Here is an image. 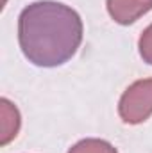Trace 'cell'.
<instances>
[{
  "label": "cell",
  "instance_id": "1",
  "mask_svg": "<svg viewBox=\"0 0 152 153\" xmlns=\"http://www.w3.org/2000/svg\"><path fill=\"white\" fill-rule=\"evenodd\" d=\"M82 20L75 9L54 0L29 4L18 18V41L29 62L56 68L75 55L82 41Z\"/></svg>",
  "mask_w": 152,
  "mask_h": 153
},
{
  "label": "cell",
  "instance_id": "5",
  "mask_svg": "<svg viewBox=\"0 0 152 153\" xmlns=\"http://www.w3.org/2000/svg\"><path fill=\"white\" fill-rule=\"evenodd\" d=\"M68 153H118L111 143L104 139H82Z\"/></svg>",
  "mask_w": 152,
  "mask_h": 153
},
{
  "label": "cell",
  "instance_id": "4",
  "mask_svg": "<svg viewBox=\"0 0 152 153\" xmlns=\"http://www.w3.org/2000/svg\"><path fill=\"white\" fill-rule=\"evenodd\" d=\"M20 112L18 109L7 100L2 98L0 100V144L5 146L9 144L20 130Z\"/></svg>",
  "mask_w": 152,
  "mask_h": 153
},
{
  "label": "cell",
  "instance_id": "2",
  "mask_svg": "<svg viewBox=\"0 0 152 153\" xmlns=\"http://www.w3.org/2000/svg\"><path fill=\"white\" fill-rule=\"evenodd\" d=\"M118 114L129 125L143 123L152 116V78L138 80L125 89L118 103Z\"/></svg>",
  "mask_w": 152,
  "mask_h": 153
},
{
  "label": "cell",
  "instance_id": "6",
  "mask_svg": "<svg viewBox=\"0 0 152 153\" xmlns=\"http://www.w3.org/2000/svg\"><path fill=\"white\" fill-rule=\"evenodd\" d=\"M138 48H140L141 59H143L147 64L152 66V25H149V27L143 30V34H141V38H140V43H138Z\"/></svg>",
  "mask_w": 152,
  "mask_h": 153
},
{
  "label": "cell",
  "instance_id": "3",
  "mask_svg": "<svg viewBox=\"0 0 152 153\" xmlns=\"http://www.w3.org/2000/svg\"><path fill=\"white\" fill-rule=\"evenodd\" d=\"M152 9V0H108V13L116 23L129 25Z\"/></svg>",
  "mask_w": 152,
  "mask_h": 153
}]
</instances>
